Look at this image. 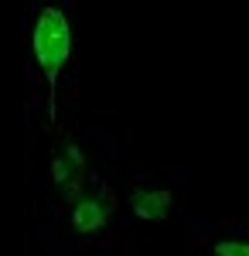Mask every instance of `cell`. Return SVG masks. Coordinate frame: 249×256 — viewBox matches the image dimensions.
<instances>
[{
  "instance_id": "cell-1",
  "label": "cell",
  "mask_w": 249,
  "mask_h": 256,
  "mask_svg": "<svg viewBox=\"0 0 249 256\" xmlns=\"http://www.w3.org/2000/svg\"><path fill=\"white\" fill-rule=\"evenodd\" d=\"M31 48H34V58L38 68L48 76V82H58V68L68 58V48H72V34H68V20L58 7H44L38 14L34 24V34H31Z\"/></svg>"
},
{
  "instance_id": "cell-2",
  "label": "cell",
  "mask_w": 249,
  "mask_h": 256,
  "mask_svg": "<svg viewBox=\"0 0 249 256\" xmlns=\"http://www.w3.org/2000/svg\"><path fill=\"white\" fill-rule=\"evenodd\" d=\"M82 168H86V164H82V154H78L76 147H65L55 158V168H52V171H55V184L65 188V195L76 192V181L82 178Z\"/></svg>"
},
{
  "instance_id": "cell-3",
  "label": "cell",
  "mask_w": 249,
  "mask_h": 256,
  "mask_svg": "<svg viewBox=\"0 0 249 256\" xmlns=\"http://www.w3.org/2000/svg\"><path fill=\"white\" fill-rule=\"evenodd\" d=\"M134 212L140 218H147V222H160V218H168V212H171V195L164 188H157V192H136Z\"/></svg>"
},
{
  "instance_id": "cell-4",
  "label": "cell",
  "mask_w": 249,
  "mask_h": 256,
  "mask_svg": "<svg viewBox=\"0 0 249 256\" xmlns=\"http://www.w3.org/2000/svg\"><path fill=\"white\" fill-rule=\"evenodd\" d=\"M102 226H106V208L96 198H82L76 205V212H72V229L86 236V232H99Z\"/></svg>"
},
{
  "instance_id": "cell-5",
  "label": "cell",
  "mask_w": 249,
  "mask_h": 256,
  "mask_svg": "<svg viewBox=\"0 0 249 256\" xmlns=\"http://www.w3.org/2000/svg\"><path fill=\"white\" fill-rule=\"evenodd\" d=\"M215 256H249V242H236V239L215 242Z\"/></svg>"
}]
</instances>
